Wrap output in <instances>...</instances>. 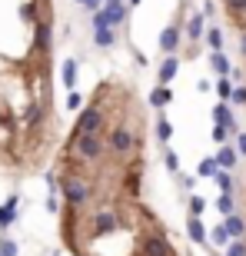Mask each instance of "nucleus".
Listing matches in <instances>:
<instances>
[{
	"mask_svg": "<svg viewBox=\"0 0 246 256\" xmlns=\"http://www.w3.org/2000/svg\"><path fill=\"white\" fill-rule=\"evenodd\" d=\"M0 256H17V243L14 240H4L0 243Z\"/></svg>",
	"mask_w": 246,
	"mask_h": 256,
	"instance_id": "e433bc0d",
	"label": "nucleus"
},
{
	"mask_svg": "<svg viewBox=\"0 0 246 256\" xmlns=\"http://www.w3.org/2000/svg\"><path fill=\"white\" fill-rule=\"evenodd\" d=\"M170 100H173V94L166 90V86H156V90L150 94V106H156V110H163V106L170 104Z\"/></svg>",
	"mask_w": 246,
	"mask_h": 256,
	"instance_id": "412c9836",
	"label": "nucleus"
},
{
	"mask_svg": "<svg viewBox=\"0 0 246 256\" xmlns=\"http://www.w3.org/2000/svg\"><path fill=\"white\" fill-rule=\"evenodd\" d=\"M180 40H183L180 27H166L160 34V50L163 54H176V50H180Z\"/></svg>",
	"mask_w": 246,
	"mask_h": 256,
	"instance_id": "ddd939ff",
	"label": "nucleus"
},
{
	"mask_svg": "<svg viewBox=\"0 0 246 256\" xmlns=\"http://www.w3.org/2000/svg\"><path fill=\"white\" fill-rule=\"evenodd\" d=\"M140 183H143V166L140 160L136 163H126V170H123V190H126V196H140Z\"/></svg>",
	"mask_w": 246,
	"mask_h": 256,
	"instance_id": "1a4fd4ad",
	"label": "nucleus"
},
{
	"mask_svg": "<svg viewBox=\"0 0 246 256\" xmlns=\"http://www.w3.org/2000/svg\"><path fill=\"white\" fill-rule=\"evenodd\" d=\"M240 54H243V57H246V34H243V37H240Z\"/></svg>",
	"mask_w": 246,
	"mask_h": 256,
	"instance_id": "ea45409f",
	"label": "nucleus"
},
{
	"mask_svg": "<svg viewBox=\"0 0 246 256\" xmlns=\"http://www.w3.org/2000/svg\"><path fill=\"white\" fill-rule=\"evenodd\" d=\"M226 136H230V130H226V126L213 124V143H216V146H223V143H226Z\"/></svg>",
	"mask_w": 246,
	"mask_h": 256,
	"instance_id": "2f4dec72",
	"label": "nucleus"
},
{
	"mask_svg": "<svg viewBox=\"0 0 246 256\" xmlns=\"http://www.w3.org/2000/svg\"><path fill=\"white\" fill-rule=\"evenodd\" d=\"M104 146H106L110 156H116V160H130L133 153L140 150V136H136L126 124H120L110 133H104Z\"/></svg>",
	"mask_w": 246,
	"mask_h": 256,
	"instance_id": "f257e3e1",
	"label": "nucleus"
},
{
	"mask_svg": "<svg viewBox=\"0 0 246 256\" xmlns=\"http://www.w3.org/2000/svg\"><path fill=\"white\" fill-rule=\"evenodd\" d=\"M60 80H64L66 90L76 86V60H64V66H60Z\"/></svg>",
	"mask_w": 246,
	"mask_h": 256,
	"instance_id": "aec40b11",
	"label": "nucleus"
},
{
	"mask_svg": "<svg viewBox=\"0 0 246 256\" xmlns=\"http://www.w3.org/2000/svg\"><path fill=\"white\" fill-rule=\"evenodd\" d=\"M236 153H240V156H246V133H240V136H236Z\"/></svg>",
	"mask_w": 246,
	"mask_h": 256,
	"instance_id": "58836bf2",
	"label": "nucleus"
},
{
	"mask_svg": "<svg viewBox=\"0 0 246 256\" xmlns=\"http://www.w3.org/2000/svg\"><path fill=\"white\" fill-rule=\"evenodd\" d=\"M203 37H206L210 50H223V30H220V27H210V30H203Z\"/></svg>",
	"mask_w": 246,
	"mask_h": 256,
	"instance_id": "b1692460",
	"label": "nucleus"
},
{
	"mask_svg": "<svg viewBox=\"0 0 246 256\" xmlns=\"http://www.w3.org/2000/svg\"><path fill=\"white\" fill-rule=\"evenodd\" d=\"M176 70H180V60H176V54H166V57H163V64H160V86H166L173 80V76H176Z\"/></svg>",
	"mask_w": 246,
	"mask_h": 256,
	"instance_id": "2eb2a0df",
	"label": "nucleus"
},
{
	"mask_svg": "<svg viewBox=\"0 0 246 256\" xmlns=\"http://www.w3.org/2000/svg\"><path fill=\"white\" fill-rule=\"evenodd\" d=\"M14 220H17V196H10L7 203L0 206V230H7Z\"/></svg>",
	"mask_w": 246,
	"mask_h": 256,
	"instance_id": "6ab92c4d",
	"label": "nucleus"
},
{
	"mask_svg": "<svg viewBox=\"0 0 246 256\" xmlns=\"http://www.w3.org/2000/svg\"><path fill=\"white\" fill-rule=\"evenodd\" d=\"M216 94H220V100H230V94H233V80L230 76H220L216 80Z\"/></svg>",
	"mask_w": 246,
	"mask_h": 256,
	"instance_id": "bb28decb",
	"label": "nucleus"
},
{
	"mask_svg": "<svg viewBox=\"0 0 246 256\" xmlns=\"http://www.w3.org/2000/svg\"><path fill=\"white\" fill-rule=\"evenodd\" d=\"M210 66H213V74H216V76H230V70H233L223 50H213V57H210Z\"/></svg>",
	"mask_w": 246,
	"mask_h": 256,
	"instance_id": "a211bd4d",
	"label": "nucleus"
},
{
	"mask_svg": "<svg viewBox=\"0 0 246 256\" xmlns=\"http://www.w3.org/2000/svg\"><path fill=\"white\" fill-rule=\"evenodd\" d=\"M140 256H173V250H170V243H166V236H160V233H150V236H143Z\"/></svg>",
	"mask_w": 246,
	"mask_h": 256,
	"instance_id": "9d476101",
	"label": "nucleus"
},
{
	"mask_svg": "<svg viewBox=\"0 0 246 256\" xmlns=\"http://www.w3.org/2000/svg\"><path fill=\"white\" fill-rule=\"evenodd\" d=\"M216 170H220L216 160H213V156H203V160H200V166H196V176H213Z\"/></svg>",
	"mask_w": 246,
	"mask_h": 256,
	"instance_id": "a878e982",
	"label": "nucleus"
},
{
	"mask_svg": "<svg viewBox=\"0 0 246 256\" xmlns=\"http://www.w3.org/2000/svg\"><path fill=\"white\" fill-rule=\"evenodd\" d=\"M66 146H70V150H74L84 163H100V160L106 156L104 133H74Z\"/></svg>",
	"mask_w": 246,
	"mask_h": 256,
	"instance_id": "f03ea898",
	"label": "nucleus"
},
{
	"mask_svg": "<svg viewBox=\"0 0 246 256\" xmlns=\"http://www.w3.org/2000/svg\"><path fill=\"white\" fill-rule=\"evenodd\" d=\"M104 130H106V116H104V110H100V104L84 106V114L76 116L74 133H104Z\"/></svg>",
	"mask_w": 246,
	"mask_h": 256,
	"instance_id": "423d86ee",
	"label": "nucleus"
},
{
	"mask_svg": "<svg viewBox=\"0 0 246 256\" xmlns=\"http://www.w3.org/2000/svg\"><path fill=\"white\" fill-rule=\"evenodd\" d=\"M156 136H160V140L166 143V140H170V136H173V126L166 124V120H160V124H156Z\"/></svg>",
	"mask_w": 246,
	"mask_h": 256,
	"instance_id": "f704fd0d",
	"label": "nucleus"
},
{
	"mask_svg": "<svg viewBox=\"0 0 246 256\" xmlns=\"http://www.w3.org/2000/svg\"><path fill=\"white\" fill-rule=\"evenodd\" d=\"M230 100H233V104H240V106H246V86H233Z\"/></svg>",
	"mask_w": 246,
	"mask_h": 256,
	"instance_id": "c9c22d12",
	"label": "nucleus"
},
{
	"mask_svg": "<svg viewBox=\"0 0 246 256\" xmlns=\"http://www.w3.org/2000/svg\"><path fill=\"white\" fill-rule=\"evenodd\" d=\"M20 124L27 126V130H40V126L47 124V104H27L24 106V116H20Z\"/></svg>",
	"mask_w": 246,
	"mask_h": 256,
	"instance_id": "6e6552de",
	"label": "nucleus"
},
{
	"mask_svg": "<svg viewBox=\"0 0 246 256\" xmlns=\"http://www.w3.org/2000/svg\"><path fill=\"white\" fill-rule=\"evenodd\" d=\"M203 210H206V200L203 196H190V216H203Z\"/></svg>",
	"mask_w": 246,
	"mask_h": 256,
	"instance_id": "c85d7f7f",
	"label": "nucleus"
},
{
	"mask_svg": "<svg viewBox=\"0 0 246 256\" xmlns=\"http://www.w3.org/2000/svg\"><path fill=\"white\" fill-rule=\"evenodd\" d=\"M213 124L226 126L230 133H236V120H233V110H230V100H220V104L213 106Z\"/></svg>",
	"mask_w": 246,
	"mask_h": 256,
	"instance_id": "9b49d317",
	"label": "nucleus"
},
{
	"mask_svg": "<svg viewBox=\"0 0 246 256\" xmlns=\"http://www.w3.org/2000/svg\"><path fill=\"white\" fill-rule=\"evenodd\" d=\"M50 47H54V27H50V17H40L37 24H34V37H30V54L44 64V57L50 54Z\"/></svg>",
	"mask_w": 246,
	"mask_h": 256,
	"instance_id": "39448f33",
	"label": "nucleus"
},
{
	"mask_svg": "<svg viewBox=\"0 0 246 256\" xmlns=\"http://www.w3.org/2000/svg\"><path fill=\"white\" fill-rule=\"evenodd\" d=\"M104 17H106V24L110 27H120V24H126V14H130V7L126 4H104Z\"/></svg>",
	"mask_w": 246,
	"mask_h": 256,
	"instance_id": "f8f14e48",
	"label": "nucleus"
},
{
	"mask_svg": "<svg viewBox=\"0 0 246 256\" xmlns=\"http://www.w3.org/2000/svg\"><path fill=\"white\" fill-rule=\"evenodd\" d=\"M104 4H126V0H104Z\"/></svg>",
	"mask_w": 246,
	"mask_h": 256,
	"instance_id": "79ce46f5",
	"label": "nucleus"
},
{
	"mask_svg": "<svg viewBox=\"0 0 246 256\" xmlns=\"http://www.w3.org/2000/svg\"><path fill=\"white\" fill-rule=\"evenodd\" d=\"M76 4H84V7L90 10V14H94V10H100V7H104V0H76Z\"/></svg>",
	"mask_w": 246,
	"mask_h": 256,
	"instance_id": "4c0bfd02",
	"label": "nucleus"
},
{
	"mask_svg": "<svg viewBox=\"0 0 246 256\" xmlns=\"http://www.w3.org/2000/svg\"><path fill=\"white\" fill-rule=\"evenodd\" d=\"M213 160H216L220 170H233V166H236V160H240V153H236V146L223 143V146L216 150V156H213Z\"/></svg>",
	"mask_w": 246,
	"mask_h": 256,
	"instance_id": "4468645a",
	"label": "nucleus"
},
{
	"mask_svg": "<svg viewBox=\"0 0 246 256\" xmlns=\"http://www.w3.org/2000/svg\"><path fill=\"white\" fill-rule=\"evenodd\" d=\"M206 240H210V243H216V246H226V243H230V233H226V226L220 223V226H213L206 233Z\"/></svg>",
	"mask_w": 246,
	"mask_h": 256,
	"instance_id": "5701e85b",
	"label": "nucleus"
},
{
	"mask_svg": "<svg viewBox=\"0 0 246 256\" xmlns=\"http://www.w3.org/2000/svg\"><path fill=\"white\" fill-rule=\"evenodd\" d=\"M94 44L100 50H106V47H114V44H116V34H114V27L106 24L104 10H94Z\"/></svg>",
	"mask_w": 246,
	"mask_h": 256,
	"instance_id": "0eeeda50",
	"label": "nucleus"
},
{
	"mask_svg": "<svg viewBox=\"0 0 246 256\" xmlns=\"http://www.w3.org/2000/svg\"><path fill=\"white\" fill-rule=\"evenodd\" d=\"M186 37H190V40H203V14H193V17H190Z\"/></svg>",
	"mask_w": 246,
	"mask_h": 256,
	"instance_id": "4be33fe9",
	"label": "nucleus"
},
{
	"mask_svg": "<svg viewBox=\"0 0 246 256\" xmlns=\"http://www.w3.org/2000/svg\"><path fill=\"white\" fill-rule=\"evenodd\" d=\"M186 233H190V240H193L196 246H206V226H203V220H200V216L186 220Z\"/></svg>",
	"mask_w": 246,
	"mask_h": 256,
	"instance_id": "dca6fc26",
	"label": "nucleus"
},
{
	"mask_svg": "<svg viewBox=\"0 0 246 256\" xmlns=\"http://www.w3.org/2000/svg\"><path fill=\"white\" fill-rule=\"evenodd\" d=\"M226 7H230L233 17H243V14H246V0H226Z\"/></svg>",
	"mask_w": 246,
	"mask_h": 256,
	"instance_id": "72a5a7b5",
	"label": "nucleus"
},
{
	"mask_svg": "<svg viewBox=\"0 0 246 256\" xmlns=\"http://www.w3.org/2000/svg\"><path fill=\"white\" fill-rule=\"evenodd\" d=\"M126 226H130V223L120 220L116 210H106V203H100L96 213L86 220V233H90V236H106V233H116V230H126Z\"/></svg>",
	"mask_w": 246,
	"mask_h": 256,
	"instance_id": "20e7f679",
	"label": "nucleus"
},
{
	"mask_svg": "<svg viewBox=\"0 0 246 256\" xmlns=\"http://www.w3.org/2000/svg\"><path fill=\"white\" fill-rule=\"evenodd\" d=\"M66 110H84V96L76 90H70V96H66Z\"/></svg>",
	"mask_w": 246,
	"mask_h": 256,
	"instance_id": "473e14b6",
	"label": "nucleus"
},
{
	"mask_svg": "<svg viewBox=\"0 0 246 256\" xmlns=\"http://www.w3.org/2000/svg\"><path fill=\"white\" fill-rule=\"evenodd\" d=\"M223 226H226L230 240H243V236H246V220L236 216V213H230V216L223 220Z\"/></svg>",
	"mask_w": 246,
	"mask_h": 256,
	"instance_id": "f3484780",
	"label": "nucleus"
},
{
	"mask_svg": "<svg viewBox=\"0 0 246 256\" xmlns=\"http://www.w3.org/2000/svg\"><path fill=\"white\" fill-rule=\"evenodd\" d=\"M163 163H166V170H170V173H180V156H176L173 150L163 153Z\"/></svg>",
	"mask_w": 246,
	"mask_h": 256,
	"instance_id": "c756f323",
	"label": "nucleus"
},
{
	"mask_svg": "<svg viewBox=\"0 0 246 256\" xmlns=\"http://www.w3.org/2000/svg\"><path fill=\"white\" fill-rule=\"evenodd\" d=\"M216 210L223 213V216H230V213H233V193H220V200H216Z\"/></svg>",
	"mask_w": 246,
	"mask_h": 256,
	"instance_id": "cd10ccee",
	"label": "nucleus"
},
{
	"mask_svg": "<svg viewBox=\"0 0 246 256\" xmlns=\"http://www.w3.org/2000/svg\"><path fill=\"white\" fill-rule=\"evenodd\" d=\"M60 190H64L66 206L84 210V206H90V203H94V183L80 180L76 173H70V176H60Z\"/></svg>",
	"mask_w": 246,
	"mask_h": 256,
	"instance_id": "7ed1b4c3",
	"label": "nucleus"
},
{
	"mask_svg": "<svg viewBox=\"0 0 246 256\" xmlns=\"http://www.w3.org/2000/svg\"><path fill=\"white\" fill-rule=\"evenodd\" d=\"M213 180H216L220 193H233V176H230V170H216V173H213Z\"/></svg>",
	"mask_w": 246,
	"mask_h": 256,
	"instance_id": "393cba45",
	"label": "nucleus"
},
{
	"mask_svg": "<svg viewBox=\"0 0 246 256\" xmlns=\"http://www.w3.org/2000/svg\"><path fill=\"white\" fill-rule=\"evenodd\" d=\"M126 7H140V0H126Z\"/></svg>",
	"mask_w": 246,
	"mask_h": 256,
	"instance_id": "a19ab883",
	"label": "nucleus"
},
{
	"mask_svg": "<svg viewBox=\"0 0 246 256\" xmlns=\"http://www.w3.org/2000/svg\"><path fill=\"white\" fill-rule=\"evenodd\" d=\"M226 256H246V243H243V240H233V243H226Z\"/></svg>",
	"mask_w": 246,
	"mask_h": 256,
	"instance_id": "7c9ffc66",
	"label": "nucleus"
}]
</instances>
